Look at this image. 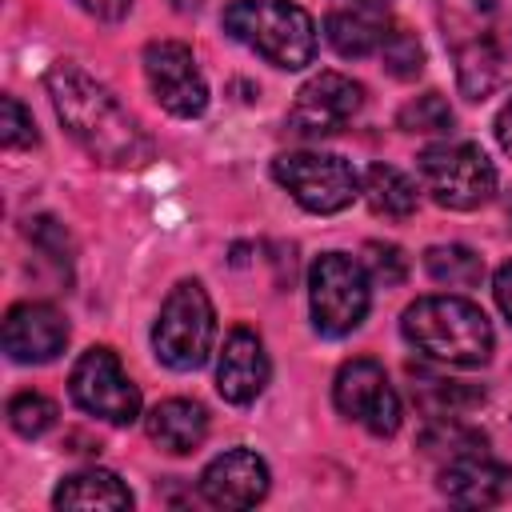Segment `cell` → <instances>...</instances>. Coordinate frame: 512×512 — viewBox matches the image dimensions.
Here are the masks:
<instances>
[{
    "mask_svg": "<svg viewBox=\"0 0 512 512\" xmlns=\"http://www.w3.org/2000/svg\"><path fill=\"white\" fill-rule=\"evenodd\" d=\"M360 108H364L360 80H352L344 72H320L296 92V100L288 108V132L300 140H320V136L340 132Z\"/></svg>",
    "mask_w": 512,
    "mask_h": 512,
    "instance_id": "cell-11",
    "label": "cell"
},
{
    "mask_svg": "<svg viewBox=\"0 0 512 512\" xmlns=\"http://www.w3.org/2000/svg\"><path fill=\"white\" fill-rule=\"evenodd\" d=\"M68 344V320L40 300H24L4 316V352L16 364H48Z\"/></svg>",
    "mask_w": 512,
    "mask_h": 512,
    "instance_id": "cell-13",
    "label": "cell"
},
{
    "mask_svg": "<svg viewBox=\"0 0 512 512\" xmlns=\"http://www.w3.org/2000/svg\"><path fill=\"white\" fill-rule=\"evenodd\" d=\"M44 88L68 136L108 168H136L152 160V140L136 124V116L80 64L56 60L44 72Z\"/></svg>",
    "mask_w": 512,
    "mask_h": 512,
    "instance_id": "cell-1",
    "label": "cell"
},
{
    "mask_svg": "<svg viewBox=\"0 0 512 512\" xmlns=\"http://www.w3.org/2000/svg\"><path fill=\"white\" fill-rule=\"evenodd\" d=\"M424 268L436 284L448 288H476L484 276V260L464 244H432L424 252Z\"/></svg>",
    "mask_w": 512,
    "mask_h": 512,
    "instance_id": "cell-22",
    "label": "cell"
},
{
    "mask_svg": "<svg viewBox=\"0 0 512 512\" xmlns=\"http://www.w3.org/2000/svg\"><path fill=\"white\" fill-rule=\"evenodd\" d=\"M148 436H152V444H160L164 452H172V456H188V452H196L200 444H204V436H208V412H204V404H196V400H160L152 412H148Z\"/></svg>",
    "mask_w": 512,
    "mask_h": 512,
    "instance_id": "cell-17",
    "label": "cell"
},
{
    "mask_svg": "<svg viewBox=\"0 0 512 512\" xmlns=\"http://www.w3.org/2000/svg\"><path fill=\"white\" fill-rule=\"evenodd\" d=\"M344 4H352V8H384L388 0H344Z\"/></svg>",
    "mask_w": 512,
    "mask_h": 512,
    "instance_id": "cell-33",
    "label": "cell"
},
{
    "mask_svg": "<svg viewBox=\"0 0 512 512\" xmlns=\"http://www.w3.org/2000/svg\"><path fill=\"white\" fill-rule=\"evenodd\" d=\"M364 268H368V276L380 280L384 288H396V284H404V276H408V256H404L396 244L372 240V244L364 248Z\"/></svg>",
    "mask_w": 512,
    "mask_h": 512,
    "instance_id": "cell-28",
    "label": "cell"
},
{
    "mask_svg": "<svg viewBox=\"0 0 512 512\" xmlns=\"http://www.w3.org/2000/svg\"><path fill=\"white\" fill-rule=\"evenodd\" d=\"M144 76L152 96L160 100L164 112L192 120L208 108V84L196 68V56L180 40H152L144 48Z\"/></svg>",
    "mask_w": 512,
    "mask_h": 512,
    "instance_id": "cell-12",
    "label": "cell"
},
{
    "mask_svg": "<svg viewBox=\"0 0 512 512\" xmlns=\"http://www.w3.org/2000/svg\"><path fill=\"white\" fill-rule=\"evenodd\" d=\"M420 448L428 456H440V460H456V456H472V452H484V436L456 424V416H444V420H432L428 432L420 436Z\"/></svg>",
    "mask_w": 512,
    "mask_h": 512,
    "instance_id": "cell-24",
    "label": "cell"
},
{
    "mask_svg": "<svg viewBox=\"0 0 512 512\" xmlns=\"http://www.w3.org/2000/svg\"><path fill=\"white\" fill-rule=\"evenodd\" d=\"M268 384V352H264V340L252 332V328H232L224 336V348H220V364H216V392L228 400V404H248L264 392Z\"/></svg>",
    "mask_w": 512,
    "mask_h": 512,
    "instance_id": "cell-16",
    "label": "cell"
},
{
    "mask_svg": "<svg viewBox=\"0 0 512 512\" xmlns=\"http://www.w3.org/2000/svg\"><path fill=\"white\" fill-rule=\"evenodd\" d=\"M368 304H372V284L360 260L344 252L316 256L308 272V308H312V328L320 336H348L368 316Z\"/></svg>",
    "mask_w": 512,
    "mask_h": 512,
    "instance_id": "cell-7",
    "label": "cell"
},
{
    "mask_svg": "<svg viewBox=\"0 0 512 512\" xmlns=\"http://www.w3.org/2000/svg\"><path fill=\"white\" fill-rule=\"evenodd\" d=\"M376 52H380L384 72H388L392 80H416V76L424 72V48H420L416 32H408L404 24H388Z\"/></svg>",
    "mask_w": 512,
    "mask_h": 512,
    "instance_id": "cell-23",
    "label": "cell"
},
{
    "mask_svg": "<svg viewBox=\"0 0 512 512\" xmlns=\"http://www.w3.org/2000/svg\"><path fill=\"white\" fill-rule=\"evenodd\" d=\"M496 140H500V148L512 156V100L500 108V116H496Z\"/></svg>",
    "mask_w": 512,
    "mask_h": 512,
    "instance_id": "cell-32",
    "label": "cell"
},
{
    "mask_svg": "<svg viewBox=\"0 0 512 512\" xmlns=\"http://www.w3.org/2000/svg\"><path fill=\"white\" fill-rule=\"evenodd\" d=\"M416 172H420V184L424 192L440 204V208H452V212H472L480 204L492 200L496 192V168L492 160L476 148V144H428L420 156H416Z\"/></svg>",
    "mask_w": 512,
    "mask_h": 512,
    "instance_id": "cell-6",
    "label": "cell"
},
{
    "mask_svg": "<svg viewBox=\"0 0 512 512\" xmlns=\"http://www.w3.org/2000/svg\"><path fill=\"white\" fill-rule=\"evenodd\" d=\"M76 4L84 12H92V16H100V20H120L132 8V0H76Z\"/></svg>",
    "mask_w": 512,
    "mask_h": 512,
    "instance_id": "cell-30",
    "label": "cell"
},
{
    "mask_svg": "<svg viewBox=\"0 0 512 512\" xmlns=\"http://www.w3.org/2000/svg\"><path fill=\"white\" fill-rule=\"evenodd\" d=\"M332 400H336L340 416L364 424L372 436H392L400 428V396L372 356H356V360L340 364Z\"/></svg>",
    "mask_w": 512,
    "mask_h": 512,
    "instance_id": "cell-10",
    "label": "cell"
},
{
    "mask_svg": "<svg viewBox=\"0 0 512 512\" xmlns=\"http://www.w3.org/2000/svg\"><path fill=\"white\" fill-rule=\"evenodd\" d=\"M452 108L440 92H420L416 100H408L400 112H396V124L404 132H416V136H436V132H452Z\"/></svg>",
    "mask_w": 512,
    "mask_h": 512,
    "instance_id": "cell-25",
    "label": "cell"
},
{
    "mask_svg": "<svg viewBox=\"0 0 512 512\" xmlns=\"http://www.w3.org/2000/svg\"><path fill=\"white\" fill-rule=\"evenodd\" d=\"M28 240H32V244H36V248H40V252L68 276V264H72V256H68V252H72V248H68V232H64L52 216H36V220H28Z\"/></svg>",
    "mask_w": 512,
    "mask_h": 512,
    "instance_id": "cell-29",
    "label": "cell"
},
{
    "mask_svg": "<svg viewBox=\"0 0 512 512\" xmlns=\"http://www.w3.org/2000/svg\"><path fill=\"white\" fill-rule=\"evenodd\" d=\"M212 340H216V312H212L204 284L180 280L168 292V300L156 316V328H152V348H156L160 364H168L176 372H192L208 360Z\"/></svg>",
    "mask_w": 512,
    "mask_h": 512,
    "instance_id": "cell-5",
    "label": "cell"
},
{
    "mask_svg": "<svg viewBox=\"0 0 512 512\" xmlns=\"http://www.w3.org/2000/svg\"><path fill=\"white\" fill-rule=\"evenodd\" d=\"M0 144H4L8 152L36 144V124H32L28 108H24L16 96H0Z\"/></svg>",
    "mask_w": 512,
    "mask_h": 512,
    "instance_id": "cell-27",
    "label": "cell"
},
{
    "mask_svg": "<svg viewBox=\"0 0 512 512\" xmlns=\"http://www.w3.org/2000/svg\"><path fill=\"white\" fill-rule=\"evenodd\" d=\"M8 424H12V432L36 440V436H44L56 424V404L44 392H32V388L28 392H16L8 400Z\"/></svg>",
    "mask_w": 512,
    "mask_h": 512,
    "instance_id": "cell-26",
    "label": "cell"
},
{
    "mask_svg": "<svg viewBox=\"0 0 512 512\" xmlns=\"http://www.w3.org/2000/svg\"><path fill=\"white\" fill-rule=\"evenodd\" d=\"M440 492L464 508H492L512 500V468L500 460H488L484 452L456 456V460H444L440 468Z\"/></svg>",
    "mask_w": 512,
    "mask_h": 512,
    "instance_id": "cell-15",
    "label": "cell"
},
{
    "mask_svg": "<svg viewBox=\"0 0 512 512\" xmlns=\"http://www.w3.org/2000/svg\"><path fill=\"white\" fill-rule=\"evenodd\" d=\"M384 28H388V20H380L376 8H336L324 20V36L344 60L372 56L384 40Z\"/></svg>",
    "mask_w": 512,
    "mask_h": 512,
    "instance_id": "cell-19",
    "label": "cell"
},
{
    "mask_svg": "<svg viewBox=\"0 0 512 512\" xmlns=\"http://www.w3.org/2000/svg\"><path fill=\"white\" fill-rule=\"evenodd\" d=\"M68 392L88 416H100L108 424H132L140 416V388L128 380L112 348L80 352L68 376Z\"/></svg>",
    "mask_w": 512,
    "mask_h": 512,
    "instance_id": "cell-9",
    "label": "cell"
},
{
    "mask_svg": "<svg viewBox=\"0 0 512 512\" xmlns=\"http://www.w3.org/2000/svg\"><path fill=\"white\" fill-rule=\"evenodd\" d=\"M56 508H108V512H124L132 508V492L128 484L108 472V468H84L76 476H68L56 492H52Z\"/></svg>",
    "mask_w": 512,
    "mask_h": 512,
    "instance_id": "cell-18",
    "label": "cell"
},
{
    "mask_svg": "<svg viewBox=\"0 0 512 512\" xmlns=\"http://www.w3.org/2000/svg\"><path fill=\"white\" fill-rule=\"evenodd\" d=\"M492 292H496V304H500V312L508 316V324H512V260L496 272V284H492Z\"/></svg>",
    "mask_w": 512,
    "mask_h": 512,
    "instance_id": "cell-31",
    "label": "cell"
},
{
    "mask_svg": "<svg viewBox=\"0 0 512 512\" xmlns=\"http://www.w3.org/2000/svg\"><path fill=\"white\" fill-rule=\"evenodd\" d=\"M436 20L460 92L492 96L512 76V0H436Z\"/></svg>",
    "mask_w": 512,
    "mask_h": 512,
    "instance_id": "cell-2",
    "label": "cell"
},
{
    "mask_svg": "<svg viewBox=\"0 0 512 512\" xmlns=\"http://www.w3.org/2000/svg\"><path fill=\"white\" fill-rule=\"evenodd\" d=\"M200 496L212 508H252L268 496V464L248 448H228L200 472Z\"/></svg>",
    "mask_w": 512,
    "mask_h": 512,
    "instance_id": "cell-14",
    "label": "cell"
},
{
    "mask_svg": "<svg viewBox=\"0 0 512 512\" xmlns=\"http://www.w3.org/2000/svg\"><path fill=\"white\" fill-rule=\"evenodd\" d=\"M200 0H172V8H180V12H188V8H196Z\"/></svg>",
    "mask_w": 512,
    "mask_h": 512,
    "instance_id": "cell-34",
    "label": "cell"
},
{
    "mask_svg": "<svg viewBox=\"0 0 512 512\" xmlns=\"http://www.w3.org/2000/svg\"><path fill=\"white\" fill-rule=\"evenodd\" d=\"M404 340L440 364L456 368H480L492 356V324L480 304L464 296H420L400 316Z\"/></svg>",
    "mask_w": 512,
    "mask_h": 512,
    "instance_id": "cell-3",
    "label": "cell"
},
{
    "mask_svg": "<svg viewBox=\"0 0 512 512\" xmlns=\"http://www.w3.org/2000/svg\"><path fill=\"white\" fill-rule=\"evenodd\" d=\"M224 32L288 72L316 56V24L292 0H232L224 8Z\"/></svg>",
    "mask_w": 512,
    "mask_h": 512,
    "instance_id": "cell-4",
    "label": "cell"
},
{
    "mask_svg": "<svg viewBox=\"0 0 512 512\" xmlns=\"http://www.w3.org/2000/svg\"><path fill=\"white\" fill-rule=\"evenodd\" d=\"M272 176L288 196L308 212H340L360 196V176L344 156L332 152H280L272 160Z\"/></svg>",
    "mask_w": 512,
    "mask_h": 512,
    "instance_id": "cell-8",
    "label": "cell"
},
{
    "mask_svg": "<svg viewBox=\"0 0 512 512\" xmlns=\"http://www.w3.org/2000/svg\"><path fill=\"white\" fill-rule=\"evenodd\" d=\"M412 400L424 416L444 420V416H464L468 408H476L484 400L480 388L460 384V380H444V376H428V372H412Z\"/></svg>",
    "mask_w": 512,
    "mask_h": 512,
    "instance_id": "cell-20",
    "label": "cell"
},
{
    "mask_svg": "<svg viewBox=\"0 0 512 512\" xmlns=\"http://www.w3.org/2000/svg\"><path fill=\"white\" fill-rule=\"evenodd\" d=\"M364 200L376 216L404 220V216L416 212V184L392 164H372L364 172Z\"/></svg>",
    "mask_w": 512,
    "mask_h": 512,
    "instance_id": "cell-21",
    "label": "cell"
}]
</instances>
